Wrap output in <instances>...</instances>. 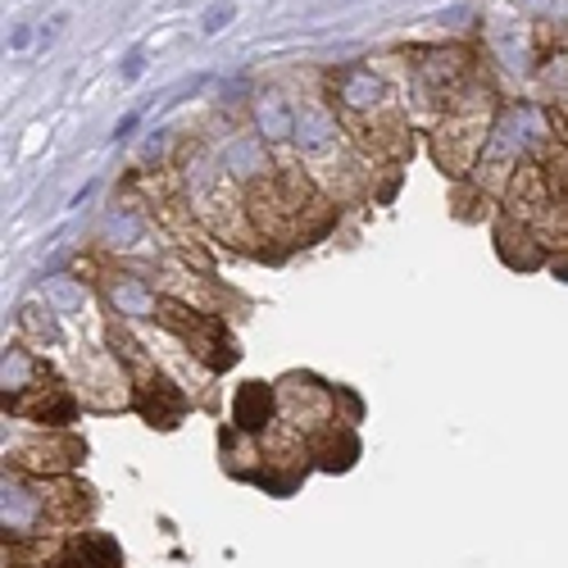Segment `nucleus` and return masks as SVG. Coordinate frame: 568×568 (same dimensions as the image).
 <instances>
[{
    "mask_svg": "<svg viewBox=\"0 0 568 568\" xmlns=\"http://www.w3.org/2000/svg\"><path fill=\"white\" fill-rule=\"evenodd\" d=\"M141 69H146V55L132 51V55H128V64H123V78L132 82V78H141Z\"/></svg>",
    "mask_w": 568,
    "mask_h": 568,
    "instance_id": "9b49d317",
    "label": "nucleus"
},
{
    "mask_svg": "<svg viewBox=\"0 0 568 568\" xmlns=\"http://www.w3.org/2000/svg\"><path fill=\"white\" fill-rule=\"evenodd\" d=\"M232 23V0H214V6L205 10V19H201V28L214 37V32H223Z\"/></svg>",
    "mask_w": 568,
    "mask_h": 568,
    "instance_id": "9d476101",
    "label": "nucleus"
},
{
    "mask_svg": "<svg viewBox=\"0 0 568 568\" xmlns=\"http://www.w3.org/2000/svg\"><path fill=\"white\" fill-rule=\"evenodd\" d=\"M28 41H32V32H28V28H14V37H10V45H14V51H23Z\"/></svg>",
    "mask_w": 568,
    "mask_h": 568,
    "instance_id": "ddd939ff",
    "label": "nucleus"
},
{
    "mask_svg": "<svg viewBox=\"0 0 568 568\" xmlns=\"http://www.w3.org/2000/svg\"><path fill=\"white\" fill-rule=\"evenodd\" d=\"M296 141H301L305 151H323L327 141H333V119H327L323 110H305L296 119Z\"/></svg>",
    "mask_w": 568,
    "mask_h": 568,
    "instance_id": "0eeeda50",
    "label": "nucleus"
},
{
    "mask_svg": "<svg viewBox=\"0 0 568 568\" xmlns=\"http://www.w3.org/2000/svg\"><path fill=\"white\" fill-rule=\"evenodd\" d=\"M0 518H6V537H14V541L41 537L45 518H51V496L23 478H6V514Z\"/></svg>",
    "mask_w": 568,
    "mask_h": 568,
    "instance_id": "f257e3e1",
    "label": "nucleus"
},
{
    "mask_svg": "<svg viewBox=\"0 0 568 568\" xmlns=\"http://www.w3.org/2000/svg\"><path fill=\"white\" fill-rule=\"evenodd\" d=\"M136 119H141V110H132V114H128V119H123V123L114 128V141H123V136H128V132L136 128Z\"/></svg>",
    "mask_w": 568,
    "mask_h": 568,
    "instance_id": "f8f14e48",
    "label": "nucleus"
},
{
    "mask_svg": "<svg viewBox=\"0 0 568 568\" xmlns=\"http://www.w3.org/2000/svg\"><path fill=\"white\" fill-rule=\"evenodd\" d=\"M260 128H264L268 136H287V132H296V119L287 114V105H282L277 97H268V101L260 105Z\"/></svg>",
    "mask_w": 568,
    "mask_h": 568,
    "instance_id": "6e6552de",
    "label": "nucleus"
},
{
    "mask_svg": "<svg viewBox=\"0 0 568 568\" xmlns=\"http://www.w3.org/2000/svg\"><path fill=\"white\" fill-rule=\"evenodd\" d=\"M114 305L132 318H146V314H155V292L146 287V282L123 277V282H114Z\"/></svg>",
    "mask_w": 568,
    "mask_h": 568,
    "instance_id": "423d86ee",
    "label": "nucleus"
},
{
    "mask_svg": "<svg viewBox=\"0 0 568 568\" xmlns=\"http://www.w3.org/2000/svg\"><path fill=\"white\" fill-rule=\"evenodd\" d=\"M136 405H141V414H146L151 423H160V428H173V423L182 418V409H186L182 392H178L173 383H164V377H155V383L141 387Z\"/></svg>",
    "mask_w": 568,
    "mask_h": 568,
    "instance_id": "7ed1b4c3",
    "label": "nucleus"
},
{
    "mask_svg": "<svg viewBox=\"0 0 568 568\" xmlns=\"http://www.w3.org/2000/svg\"><path fill=\"white\" fill-rule=\"evenodd\" d=\"M342 101L351 110H368V105L383 101V82H377L373 73H364V69H351V73H342Z\"/></svg>",
    "mask_w": 568,
    "mask_h": 568,
    "instance_id": "39448f33",
    "label": "nucleus"
},
{
    "mask_svg": "<svg viewBox=\"0 0 568 568\" xmlns=\"http://www.w3.org/2000/svg\"><path fill=\"white\" fill-rule=\"evenodd\" d=\"M268 414H273V392H268V387H260V383L242 387V396H236V405H232L236 428H246V433L264 428V423H268Z\"/></svg>",
    "mask_w": 568,
    "mask_h": 568,
    "instance_id": "20e7f679",
    "label": "nucleus"
},
{
    "mask_svg": "<svg viewBox=\"0 0 568 568\" xmlns=\"http://www.w3.org/2000/svg\"><path fill=\"white\" fill-rule=\"evenodd\" d=\"M32 373H37V364L28 359V351H6V396L10 392H28Z\"/></svg>",
    "mask_w": 568,
    "mask_h": 568,
    "instance_id": "1a4fd4ad",
    "label": "nucleus"
},
{
    "mask_svg": "<svg viewBox=\"0 0 568 568\" xmlns=\"http://www.w3.org/2000/svg\"><path fill=\"white\" fill-rule=\"evenodd\" d=\"M55 568H119V546L101 532H82L60 550Z\"/></svg>",
    "mask_w": 568,
    "mask_h": 568,
    "instance_id": "f03ea898",
    "label": "nucleus"
}]
</instances>
